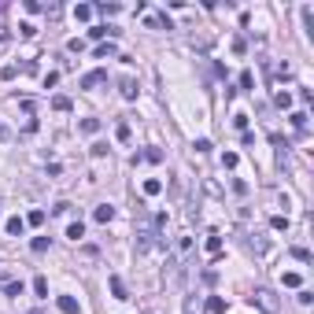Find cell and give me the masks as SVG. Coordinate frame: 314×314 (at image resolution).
I'll return each instance as SVG.
<instances>
[{"label":"cell","instance_id":"6da1fadb","mask_svg":"<svg viewBox=\"0 0 314 314\" xmlns=\"http://www.w3.org/2000/svg\"><path fill=\"white\" fill-rule=\"evenodd\" d=\"M251 307H259V311H266V314H277V311H281V299L273 296L270 289H255V296H251Z\"/></svg>","mask_w":314,"mask_h":314},{"label":"cell","instance_id":"7a4b0ae2","mask_svg":"<svg viewBox=\"0 0 314 314\" xmlns=\"http://www.w3.org/2000/svg\"><path fill=\"white\" fill-rule=\"evenodd\" d=\"M118 92H122V100H137V78H122V82H118Z\"/></svg>","mask_w":314,"mask_h":314},{"label":"cell","instance_id":"3957f363","mask_svg":"<svg viewBox=\"0 0 314 314\" xmlns=\"http://www.w3.org/2000/svg\"><path fill=\"white\" fill-rule=\"evenodd\" d=\"M108 285H111V296H115V299H130V292H126V285H122V277H118V273H111Z\"/></svg>","mask_w":314,"mask_h":314},{"label":"cell","instance_id":"277c9868","mask_svg":"<svg viewBox=\"0 0 314 314\" xmlns=\"http://www.w3.org/2000/svg\"><path fill=\"white\" fill-rule=\"evenodd\" d=\"M56 307H59L63 314H78V311H82V303H78L74 296H59V299H56Z\"/></svg>","mask_w":314,"mask_h":314},{"label":"cell","instance_id":"5b68a950","mask_svg":"<svg viewBox=\"0 0 314 314\" xmlns=\"http://www.w3.org/2000/svg\"><path fill=\"white\" fill-rule=\"evenodd\" d=\"M89 37H92V41H104V37H118V26H92Z\"/></svg>","mask_w":314,"mask_h":314},{"label":"cell","instance_id":"8992f818","mask_svg":"<svg viewBox=\"0 0 314 314\" xmlns=\"http://www.w3.org/2000/svg\"><path fill=\"white\" fill-rule=\"evenodd\" d=\"M100 82H108V70H89V74L82 78V89H92V85H100Z\"/></svg>","mask_w":314,"mask_h":314},{"label":"cell","instance_id":"52a82bcc","mask_svg":"<svg viewBox=\"0 0 314 314\" xmlns=\"http://www.w3.org/2000/svg\"><path fill=\"white\" fill-rule=\"evenodd\" d=\"M92 218H96V222H104V225H108L111 218H115V207H111V203H100L96 211H92Z\"/></svg>","mask_w":314,"mask_h":314},{"label":"cell","instance_id":"ba28073f","mask_svg":"<svg viewBox=\"0 0 314 314\" xmlns=\"http://www.w3.org/2000/svg\"><path fill=\"white\" fill-rule=\"evenodd\" d=\"M144 26H148V30H163V26L170 30V19H166V15H148V19H144Z\"/></svg>","mask_w":314,"mask_h":314},{"label":"cell","instance_id":"9c48e42d","mask_svg":"<svg viewBox=\"0 0 314 314\" xmlns=\"http://www.w3.org/2000/svg\"><path fill=\"white\" fill-rule=\"evenodd\" d=\"M115 52H118V48H115V45H111V41H100L92 56H96V59H111V56H115Z\"/></svg>","mask_w":314,"mask_h":314},{"label":"cell","instance_id":"30bf717a","mask_svg":"<svg viewBox=\"0 0 314 314\" xmlns=\"http://www.w3.org/2000/svg\"><path fill=\"white\" fill-rule=\"evenodd\" d=\"M4 229H8L11 237H22V229H26V218H19V215H15V218H8V225H4Z\"/></svg>","mask_w":314,"mask_h":314},{"label":"cell","instance_id":"8fae6325","mask_svg":"<svg viewBox=\"0 0 314 314\" xmlns=\"http://www.w3.org/2000/svg\"><path fill=\"white\" fill-rule=\"evenodd\" d=\"M74 19L78 22H89L92 19V4H74Z\"/></svg>","mask_w":314,"mask_h":314},{"label":"cell","instance_id":"7c38bea8","mask_svg":"<svg viewBox=\"0 0 314 314\" xmlns=\"http://www.w3.org/2000/svg\"><path fill=\"white\" fill-rule=\"evenodd\" d=\"M159 192H163V181H159V178H148V181H144V196H159Z\"/></svg>","mask_w":314,"mask_h":314},{"label":"cell","instance_id":"4fadbf2b","mask_svg":"<svg viewBox=\"0 0 314 314\" xmlns=\"http://www.w3.org/2000/svg\"><path fill=\"white\" fill-rule=\"evenodd\" d=\"M67 237H70V240L78 244V240L85 237V225H82V222H70V225H67Z\"/></svg>","mask_w":314,"mask_h":314},{"label":"cell","instance_id":"5bb4252c","mask_svg":"<svg viewBox=\"0 0 314 314\" xmlns=\"http://www.w3.org/2000/svg\"><path fill=\"white\" fill-rule=\"evenodd\" d=\"M207 251H211V255L222 251V237H218V233H207Z\"/></svg>","mask_w":314,"mask_h":314},{"label":"cell","instance_id":"9a60e30c","mask_svg":"<svg viewBox=\"0 0 314 314\" xmlns=\"http://www.w3.org/2000/svg\"><path fill=\"white\" fill-rule=\"evenodd\" d=\"M78 130H82V133H100V118H82Z\"/></svg>","mask_w":314,"mask_h":314},{"label":"cell","instance_id":"2e32d148","mask_svg":"<svg viewBox=\"0 0 314 314\" xmlns=\"http://www.w3.org/2000/svg\"><path fill=\"white\" fill-rule=\"evenodd\" d=\"M273 104L289 111V108H292V92H289V89H281V92H277V96H273Z\"/></svg>","mask_w":314,"mask_h":314},{"label":"cell","instance_id":"e0dca14e","mask_svg":"<svg viewBox=\"0 0 314 314\" xmlns=\"http://www.w3.org/2000/svg\"><path fill=\"white\" fill-rule=\"evenodd\" d=\"M289 122L296 126L299 133H303V130H307V111H292V118H289Z\"/></svg>","mask_w":314,"mask_h":314},{"label":"cell","instance_id":"ac0fdd59","mask_svg":"<svg viewBox=\"0 0 314 314\" xmlns=\"http://www.w3.org/2000/svg\"><path fill=\"white\" fill-rule=\"evenodd\" d=\"M0 289L8 292V296H22V281H4Z\"/></svg>","mask_w":314,"mask_h":314},{"label":"cell","instance_id":"d6986e66","mask_svg":"<svg viewBox=\"0 0 314 314\" xmlns=\"http://www.w3.org/2000/svg\"><path fill=\"white\" fill-rule=\"evenodd\" d=\"M96 11H104V15H118L122 4H108V0H104V4H96Z\"/></svg>","mask_w":314,"mask_h":314},{"label":"cell","instance_id":"ffe728a7","mask_svg":"<svg viewBox=\"0 0 314 314\" xmlns=\"http://www.w3.org/2000/svg\"><path fill=\"white\" fill-rule=\"evenodd\" d=\"M52 108L56 111H70V96H52Z\"/></svg>","mask_w":314,"mask_h":314},{"label":"cell","instance_id":"44dd1931","mask_svg":"<svg viewBox=\"0 0 314 314\" xmlns=\"http://www.w3.org/2000/svg\"><path fill=\"white\" fill-rule=\"evenodd\" d=\"M292 259H299V263H311V251H307L303 244H296V248H292Z\"/></svg>","mask_w":314,"mask_h":314},{"label":"cell","instance_id":"7402d4cb","mask_svg":"<svg viewBox=\"0 0 314 314\" xmlns=\"http://www.w3.org/2000/svg\"><path fill=\"white\" fill-rule=\"evenodd\" d=\"M281 281L289 285V289H299V273H296V270H289V273H281Z\"/></svg>","mask_w":314,"mask_h":314},{"label":"cell","instance_id":"603a6c76","mask_svg":"<svg viewBox=\"0 0 314 314\" xmlns=\"http://www.w3.org/2000/svg\"><path fill=\"white\" fill-rule=\"evenodd\" d=\"M237 163H240V156H237V152H225V156H222V166H225V170H233Z\"/></svg>","mask_w":314,"mask_h":314},{"label":"cell","instance_id":"cb8c5ba5","mask_svg":"<svg viewBox=\"0 0 314 314\" xmlns=\"http://www.w3.org/2000/svg\"><path fill=\"white\" fill-rule=\"evenodd\" d=\"M33 251H37V255H41V251H48V237H33V244H30Z\"/></svg>","mask_w":314,"mask_h":314},{"label":"cell","instance_id":"d4e9b609","mask_svg":"<svg viewBox=\"0 0 314 314\" xmlns=\"http://www.w3.org/2000/svg\"><path fill=\"white\" fill-rule=\"evenodd\" d=\"M33 292H37V296H48V281H45V277H33Z\"/></svg>","mask_w":314,"mask_h":314},{"label":"cell","instance_id":"484cf974","mask_svg":"<svg viewBox=\"0 0 314 314\" xmlns=\"http://www.w3.org/2000/svg\"><path fill=\"white\" fill-rule=\"evenodd\" d=\"M45 222V211H30V215H26V225H41Z\"/></svg>","mask_w":314,"mask_h":314},{"label":"cell","instance_id":"4316f807","mask_svg":"<svg viewBox=\"0 0 314 314\" xmlns=\"http://www.w3.org/2000/svg\"><path fill=\"white\" fill-rule=\"evenodd\" d=\"M296 299H299L303 307H311V303H314V292H311V289H299V296H296Z\"/></svg>","mask_w":314,"mask_h":314},{"label":"cell","instance_id":"83f0119b","mask_svg":"<svg viewBox=\"0 0 314 314\" xmlns=\"http://www.w3.org/2000/svg\"><path fill=\"white\" fill-rule=\"evenodd\" d=\"M233 52H237V56H244V52H248V41H244V37H233Z\"/></svg>","mask_w":314,"mask_h":314},{"label":"cell","instance_id":"f1b7e54d","mask_svg":"<svg viewBox=\"0 0 314 314\" xmlns=\"http://www.w3.org/2000/svg\"><path fill=\"white\" fill-rule=\"evenodd\" d=\"M251 85H255V74H251V70H244V74H240V89H251Z\"/></svg>","mask_w":314,"mask_h":314},{"label":"cell","instance_id":"f546056e","mask_svg":"<svg viewBox=\"0 0 314 314\" xmlns=\"http://www.w3.org/2000/svg\"><path fill=\"white\" fill-rule=\"evenodd\" d=\"M270 225H273V229H277V233H281V229H289V218H281V215H273V218H270Z\"/></svg>","mask_w":314,"mask_h":314},{"label":"cell","instance_id":"4dcf8cb0","mask_svg":"<svg viewBox=\"0 0 314 314\" xmlns=\"http://www.w3.org/2000/svg\"><path fill=\"white\" fill-rule=\"evenodd\" d=\"M115 137H118V141H130V126L118 122V126H115Z\"/></svg>","mask_w":314,"mask_h":314},{"label":"cell","instance_id":"1f68e13d","mask_svg":"<svg viewBox=\"0 0 314 314\" xmlns=\"http://www.w3.org/2000/svg\"><path fill=\"white\" fill-rule=\"evenodd\" d=\"M141 159H148V163H159V159H163V152H159V148H148Z\"/></svg>","mask_w":314,"mask_h":314},{"label":"cell","instance_id":"d6a6232c","mask_svg":"<svg viewBox=\"0 0 314 314\" xmlns=\"http://www.w3.org/2000/svg\"><path fill=\"white\" fill-rule=\"evenodd\" d=\"M15 74H19V67H11V63L4 67V70H0V78H4V82H11V78H15Z\"/></svg>","mask_w":314,"mask_h":314},{"label":"cell","instance_id":"836d02e7","mask_svg":"<svg viewBox=\"0 0 314 314\" xmlns=\"http://www.w3.org/2000/svg\"><path fill=\"white\" fill-rule=\"evenodd\" d=\"M19 33H22V37H33V33H37V26H33V22H22V26H19Z\"/></svg>","mask_w":314,"mask_h":314},{"label":"cell","instance_id":"e575fe53","mask_svg":"<svg viewBox=\"0 0 314 314\" xmlns=\"http://www.w3.org/2000/svg\"><path fill=\"white\" fill-rule=\"evenodd\" d=\"M211 314H225V303H222V299H218V296L211 299Z\"/></svg>","mask_w":314,"mask_h":314},{"label":"cell","instance_id":"d590c367","mask_svg":"<svg viewBox=\"0 0 314 314\" xmlns=\"http://www.w3.org/2000/svg\"><path fill=\"white\" fill-rule=\"evenodd\" d=\"M233 126H237V130H248V115H233Z\"/></svg>","mask_w":314,"mask_h":314},{"label":"cell","instance_id":"8d00e7d4","mask_svg":"<svg viewBox=\"0 0 314 314\" xmlns=\"http://www.w3.org/2000/svg\"><path fill=\"white\" fill-rule=\"evenodd\" d=\"M67 48H70V52H82L85 41H82V37H74V41H67Z\"/></svg>","mask_w":314,"mask_h":314},{"label":"cell","instance_id":"74e56055","mask_svg":"<svg viewBox=\"0 0 314 314\" xmlns=\"http://www.w3.org/2000/svg\"><path fill=\"white\" fill-rule=\"evenodd\" d=\"M56 82H59V74H56V70H48V74H45V89H52Z\"/></svg>","mask_w":314,"mask_h":314},{"label":"cell","instance_id":"f35d334b","mask_svg":"<svg viewBox=\"0 0 314 314\" xmlns=\"http://www.w3.org/2000/svg\"><path fill=\"white\" fill-rule=\"evenodd\" d=\"M192 148H196V152H211V141H207V137H200V141L192 144Z\"/></svg>","mask_w":314,"mask_h":314},{"label":"cell","instance_id":"ab89813d","mask_svg":"<svg viewBox=\"0 0 314 314\" xmlns=\"http://www.w3.org/2000/svg\"><path fill=\"white\" fill-rule=\"evenodd\" d=\"M8 137H11V133H8V126H4V122H0V144H4V141H8Z\"/></svg>","mask_w":314,"mask_h":314}]
</instances>
